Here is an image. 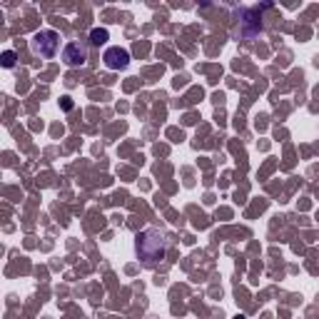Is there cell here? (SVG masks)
Returning a JSON list of instances; mask_svg holds the SVG:
<instances>
[{"mask_svg": "<svg viewBox=\"0 0 319 319\" xmlns=\"http://www.w3.org/2000/svg\"><path fill=\"white\" fill-rule=\"evenodd\" d=\"M63 108L65 110H72V100L70 97H63Z\"/></svg>", "mask_w": 319, "mask_h": 319, "instance_id": "cell-8", "label": "cell"}, {"mask_svg": "<svg viewBox=\"0 0 319 319\" xmlns=\"http://www.w3.org/2000/svg\"><path fill=\"white\" fill-rule=\"evenodd\" d=\"M102 60H105V67H108V70H123V67L130 65V53L125 48L115 45V48H108V50H105Z\"/></svg>", "mask_w": 319, "mask_h": 319, "instance_id": "cell-4", "label": "cell"}, {"mask_svg": "<svg viewBox=\"0 0 319 319\" xmlns=\"http://www.w3.org/2000/svg\"><path fill=\"white\" fill-rule=\"evenodd\" d=\"M135 247H137V257L142 262L155 264V262H160L165 257L167 242H165V235L160 230H145V232L137 235V245Z\"/></svg>", "mask_w": 319, "mask_h": 319, "instance_id": "cell-1", "label": "cell"}, {"mask_svg": "<svg viewBox=\"0 0 319 319\" xmlns=\"http://www.w3.org/2000/svg\"><path fill=\"white\" fill-rule=\"evenodd\" d=\"M240 18H242V20H240V35H242V38L252 40V38H257V35L262 33V18H259V10H257V8L245 10Z\"/></svg>", "mask_w": 319, "mask_h": 319, "instance_id": "cell-3", "label": "cell"}, {"mask_svg": "<svg viewBox=\"0 0 319 319\" xmlns=\"http://www.w3.org/2000/svg\"><path fill=\"white\" fill-rule=\"evenodd\" d=\"M58 48H60V35L55 30H40L33 35V50L40 58H55Z\"/></svg>", "mask_w": 319, "mask_h": 319, "instance_id": "cell-2", "label": "cell"}, {"mask_svg": "<svg viewBox=\"0 0 319 319\" xmlns=\"http://www.w3.org/2000/svg\"><path fill=\"white\" fill-rule=\"evenodd\" d=\"M3 67H15V53L13 50H5L3 53Z\"/></svg>", "mask_w": 319, "mask_h": 319, "instance_id": "cell-7", "label": "cell"}, {"mask_svg": "<svg viewBox=\"0 0 319 319\" xmlns=\"http://www.w3.org/2000/svg\"><path fill=\"white\" fill-rule=\"evenodd\" d=\"M63 60L67 67H80V65H85V60H87L85 45H80V43H67L65 50H63Z\"/></svg>", "mask_w": 319, "mask_h": 319, "instance_id": "cell-5", "label": "cell"}, {"mask_svg": "<svg viewBox=\"0 0 319 319\" xmlns=\"http://www.w3.org/2000/svg\"><path fill=\"white\" fill-rule=\"evenodd\" d=\"M108 38H110V33H108L105 28H92V33H90V45H105Z\"/></svg>", "mask_w": 319, "mask_h": 319, "instance_id": "cell-6", "label": "cell"}, {"mask_svg": "<svg viewBox=\"0 0 319 319\" xmlns=\"http://www.w3.org/2000/svg\"><path fill=\"white\" fill-rule=\"evenodd\" d=\"M235 319H245V317H242V314H237V317H235Z\"/></svg>", "mask_w": 319, "mask_h": 319, "instance_id": "cell-9", "label": "cell"}]
</instances>
